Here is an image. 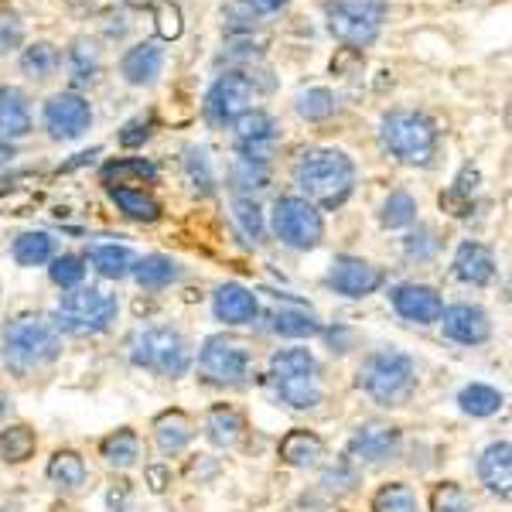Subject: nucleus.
<instances>
[{
	"instance_id": "nucleus-14",
	"label": "nucleus",
	"mask_w": 512,
	"mask_h": 512,
	"mask_svg": "<svg viewBox=\"0 0 512 512\" xmlns=\"http://www.w3.org/2000/svg\"><path fill=\"white\" fill-rule=\"evenodd\" d=\"M325 284L332 287L338 297H349V301H366L376 291H383L386 284V270L376 267V263L362 260V256L352 253H338L328 267Z\"/></svg>"
},
{
	"instance_id": "nucleus-16",
	"label": "nucleus",
	"mask_w": 512,
	"mask_h": 512,
	"mask_svg": "<svg viewBox=\"0 0 512 512\" xmlns=\"http://www.w3.org/2000/svg\"><path fill=\"white\" fill-rule=\"evenodd\" d=\"M441 335L454 345H465V349H478L492 338V315L482 304L472 301H458V304H444L441 311Z\"/></svg>"
},
{
	"instance_id": "nucleus-2",
	"label": "nucleus",
	"mask_w": 512,
	"mask_h": 512,
	"mask_svg": "<svg viewBox=\"0 0 512 512\" xmlns=\"http://www.w3.org/2000/svg\"><path fill=\"white\" fill-rule=\"evenodd\" d=\"M352 383L379 410H403L420 390V366L410 352L396 349V345H383V349L362 355Z\"/></svg>"
},
{
	"instance_id": "nucleus-31",
	"label": "nucleus",
	"mask_w": 512,
	"mask_h": 512,
	"mask_svg": "<svg viewBox=\"0 0 512 512\" xmlns=\"http://www.w3.org/2000/svg\"><path fill=\"white\" fill-rule=\"evenodd\" d=\"M270 332L280 338H291V342H308L325 332V325L304 308H274L270 311Z\"/></svg>"
},
{
	"instance_id": "nucleus-45",
	"label": "nucleus",
	"mask_w": 512,
	"mask_h": 512,
	"mask_svg": "<svg viewBox=\"0 0 512 512\" xmlns=\"http://www.w3.org/2000/svg\"><path fill=\"white\" fill-rule=\"evenodd\" d=\"M441 253V236H437L434 226H417L403 236V256L410 263H427Z\"/></svg>"
},
{
	"instance_id": "nucleus-32",
	"label": "nucleus",
	"mask_w": 512,
	"mask_h": 512,
	"mask_svg": "<svg viewBox=\"0 0 512 512\" xmlns=\"http://www.w3.org/2000/svg\"><path fill=\"white\" fill-rule=\"evenodd\" d=\"M55 253H59V250H55V236L45 233V229H28V233L14 236V243H11L14 263L24 267V270L48 267Z\"/></svg>"
},
{
	"instance_id": "nucleus-46",
	"label": "nucleus",
	"mask_w": 512,
	"mask_h": 512,
	"mask_svg": "<svg viewBox=\"0 0 512 512\" xmlns=\"http://www.w3.org/2000/svg\"><path fill=\"white\" fill-rule=\"evenodd\" d=\"M233 219H236V226L243 229V236H250L253 243L267 239V216H263V209L256 205V198H236Z\"/></svg>"
},
{
	"instance_id": "nucleus-57",
	"label": "nucleus",
	"mask_w": 512,
	"mask_h": 512,
	"mask_svg": "<svg viewBox=\"0 0 512 512\" xmlns=\"http://www.w3.org/2000/svg\"><path fill=\"white\" fill-rule=\"evenodd\" d=\"M0 512H21V509H14V506H0Z\"/></svg>"
},
{
	"instance_id": "nucleus-54",
	"label": "nucleus",
	"mask_w": 512,
	"mask_h": 512,
	"mask_svg": "<svg viewBox=\"0 0 512 512\" xmlns=\"http://www.w3.org/2000/svg\"><path fill=\"white\" fill-rule=\"evenodd\" d=\"M246 4H250L256 14H274L287 4V0H246Z\"/></svg>"
},
{
	"instance_id": "nucleus-22",
	"label": "nucleus",
	"mask_w": 512,
	"mask_h": 512,
	"mask_svg": "<svg viewBox=\"0 0 512 512\" xmlns=\"http://www.w3.org/2000/svg\"><path fill=\"white\" fill-rule=\"evenodd\" d=\"M475 472H478V482L485 485V492L495 495V499L509 502L512 495V444L509 437H502V441H492L489 448L478 454L475 461Z\"/></svg>"
},
{
	"instance_id": "nucleus-48",
	"label": "nucleus",
	"mask_w": 512,
	"mask_h": 512,
	"mask_svg": "<svg viewBox=\"0 0 512 512\" xmlns=\"http://www.w3.org/2000/svg\"><path fill=\"white\" fill-rule=\"evenodd\" d=\"M24 45V21L11 11H0V55H14Z\"/></svg>"
},
{
	"instance_id": "nucleus-40",
	"label": "nucleus",
	"mask_w": 512,
	"mask_h": 512,
	"mask_svg": "<svg viewBox=\"0 0 512 512\" xmlns=\"http://www.w3.org/2000/svg\"><path fill=\"white\" fill-rule=\"evenodd\" d=\"M417 198L407 192V188H396V192L386 195V202L379 205V226L383 229H414L417 226Z\"/></svg>"
},
{
	"instance_id": "nucleus-47",
	"label": "nucleus",
	"mask_w": 512,
	"mask_h": 512,
	"mask_svg": "<svg viewBox=\"0 0 512 512\" xmlns=\"http://www.w3.org/2000/svg\"><path fill=\"white\" fill-rule=\"evenodd\" d=\"M185 171L192 178L195 188H202L205 195L216 192V168H212V158L205 147H188L185 151Z\"/></svg>"
},
{
	"instance_id": "nucleus-25",
	"label": "nucleus",
	"mask_w": 512,
	"mask_h": 512,
	"mask_svg": "<svg viewBox=\"0 0 512 512\" xmlns=\"http://www.w3.org/2000/svg\"><path fill=\"white\" fill-rule=\"evenodd\" d=\"M359 489H362V468L355 465L349 454H338V458L325 461V465L318 468V495L321 499L342 502V499H352Z\"/></svg>"
},
{
	"instance_id": "nucleus-56",
	"label": "nucleus",
	"mask_w": 512,
	"mask_h": 512,
	"mask_svg": "<svg viewBox=\"0 0 512 512\" xmlns=\"http://www.w3.org/2000/svg\"><path fill=\"white\" fill-rule=\"evenodd\" d=\"M11 410H14L11 396H7V390H4V386H0V427L7 424V417H11Z\"/></svg>"
},
{
	"instance_id": "nucleus-24",
	"label": "nucleus",
	"mask_w": 512,
	"mask_h": 512,
	"mask_svg": "<svg viewBox=\"0 0 512 512\" xmlns=\"http://www.w3.org/2000/svg\"><path fill=\"white\" fill-rule=\"evenodd\" d=\"M164 72V48L158 41H137L120 59V76L127 86H154Z\"/></svg>"
},
{
	"instance_id": "nucleus-13",
	"label": "nucleus",
	"mask_w": 512,
	"mask_h": 512,
	"mask_svg": "<svg viewBox=\"0 0 512 512\" xmlns=\"http://www.w3.org/2000/svg\"><path fill=\"white\" fill-rule=\"evenodd\" d=\"M41 123H45V134L59 144H72V140L86 137V130L93 127V103L76 89H65L45 99L41 106Z\"/></svg>"
},
{
	"instance_id": "nucleus-21",
	"label": "nucleus",
	"mask_w": 512,
	"mask_h": 512,
	"mask_svg": "<svg viewBox=\"0 0 512 512\" xmlns=\"http://www.w3.org/2000/svg\"><path fill=\"white\" fill-rule=\"evenodd\" d=\"M246 431H250V424H246V414L233 403H216V407H209L202 414V437L212 444L216 451H233L243 444Z\"/></svg>"
},
{
	"instance_id": "nucleus-38",
	"label": "nucleus",
	"mask_w": 512,
	"mask_h": 512,
	"mask_svg": "<svg viewBox=\"0 0 512 512\" xmlns=\"http://www.w3.org/2000/svg\"><path fill=\"white\" fill-rule=\"evenodd\" d=\"M21 72L28 79H35V82H48L59 72V65H62V52L52 45V41H31L28 48H21Z\"/></svg>"
},
{
	"instance_id": "nucleus-34",
	"label": "nucleus",
	"mask_w": 512,
	"mask_h": 512,
	"mask_svg": "<svg viewBox=\"0 0 512 512\" xmlns=\"http://www.w3.org/2000/svg\"><path fill=\"white\" fill-rule=\"evenodd\" d=\"M134 260L137 256L120 243H96L86 253V263H93V270L103 280H127L130 270H134Z\"/></svg>"
},
{
	"instance_id": "nucleus-6",
	"label": "nucleus",
	"mask_w": 512,
	"mask_h": 512,
	"mask_svg": "<svg viewBox=\"0 0 512 512\" xmlns=\"http://www.w3.org/2000/svg\"><path fill=\"white\" fill-rule=\"evenodd\" d=\"M379 140L400 164L427 168L441 147V127L424 110H390L379 120Z\"/></svg>"
},
{
	"instance_id": "nucleus-23",
	"label": "nucleus",
	"mask_w": 512,
	"mask_h": 512,
	"mask_svg": "<svg viewBox=\"0 0 512 512\" xmlns=\"http://www.w3.org/2000/svg\"><path fill=\"white\" fill-rule=\"evenodd\" d=\"M195 434H198L195 420L178 407L161 410V414L151 420L154 448H158L164 458H178V454H185L188 448H192Z\"/></svg>"
},
{
	"instance_id": "nucleus-35",
	"label": "nucleus",
	"mask_w": 512,
	"mask_h": 512,
	"mask_svg": "<svg viewBox=\"0 0 512 512\" xmlns=\"http://www.w3.org/2000/svg\"><path fill=\"white\" fill-rule=\"evenodd\" d=\"M454 403H458V410L465 417L485 420V417L502 414V407H506V393L495 390V386H489V383H468V386H461V393Z\"/></svg>"
},
{
	"instance_id": "nucleus-3",
	"label": "nucleus",
	"mask_w": 512,
	"mask_h": 512,
	"mask_svg": "<svg viewBox=\"0 0 512 512\" xmlns=\"http://www.w3.org/2000/svg\"><path fill=\"white\" fill-rule=\"evenodd\" d=\"M291 175L301 198H308L318 212H335L352 198L359 168L338 147H311L294 161Z\"/></svg>"
},
{
	"instance_id": "nucleus-10",
	"label": "nucleus",
	"mask_w": 512,
	"mask_h": 512,
	"mask_svg": "<svg viewBox=\"0 0 512 512\" xmlns=\"http://www.w3.org/2000/svg\"><path fill=\"white\" fill-rule=\"evenodd\" d=\"M325 21L335 41L349 48H369L383 35L386 4L383 0H328Z\"/></svg>"
},
{
	"instance_id": "nucleus-9",
	"label": "nucleus",
	"mask_w": 512,
	"mask_h": 512,
	"mask_svg": "<svg viewBox=\"0 0 512 512\" xmlns=\"http://www.w3.org/2000/svg\"><path fill=\"white\" fill-rule=\"evenodd\" d=\"M270 229L280 239V246L294 253L318 250L325 239V216L301 195H280L270 209Z\"/></svg>"
},
{
	"instance_id": "nucleus-8",
	"label": "nucleus",
	"mask_w": 512,
	"mask_h": 512,
	"mask_svg": "<svg viewBox=\"0 0 512 512\" xmlns=\"http://www.w3.org/2000/svg\"><path fill=\"white\" fill-rule=\"evenodd\" d=\"M192 369H198V379H202L205 386L239 390V386H246L253 379V355L239 338L219 332L202 342Z\"/></svg>"
},
{
	"instance_id": "nucleus-51",
	"label": "nucleus",
	"mask_w": 512,
	"mask_h": 512,
	"mask_svg": "<svg viewBox=\"0 0 512 512\" xmlns=\"http://www.w3.org/2000/svg\"><path fill=\"white\" fill-rule=\"evenodd\" d=\"M151 127H154V120L151 117H137V120H130L127 127L120 130V147H140L147 137H151Z\"/></svg>"
},
{
	"instance_id": "nucleus-36",
	"label": "nucleus",
	"mask_w": 512,
	"mask_h": 512,
	"mask_svg": "<svg viewBox=\"0 0 512 512\" xmlns=\"http://www.w3.org/2000/svg\"><path fill=\"white\" fill-rule=\"evenodd\" d=\"M99 69H103V59H99V48L93 45V41L79 38L69 45V52H65V72H69L72 86H93V82L99 79Z\"/></svg>"
},
{
	"instance_id": "nucleus-43",
	"label": "nucleus",
	"mask_w": 512,
	"mask_h": 512,
	"mask_svg": "<svg viewBox=\"0 0 512 512\" xmlns=\"http://www.w3.org/2000/svg\"><path fill=\"white\" fill-rule=\"evenodd\" d=\"M427 512H475V499L472 492L461 482H434L431 492H427Z\"/></svg>"
},
{
	"instance_id": "nucleus-27",
	"label": "nucleus",
	"mask_w": 512,
	"mask_h": 512,
	"mask_svg": "<svg viewBox=\"0 0 512 512\" xmlns=\"http://www.w3.org/2000/svg\"><path fill=\"white\" fill-rule=\"evenodd\" d=\"M99 458H103L106 468L113 472H130L144 461V444H140V434L134 427H117L99 441Z\"/></svg>"
},
{
	"instance_id": "nucleus-15",
	"label": "nucleus",
	"mask_w": 512,
	"mask_h": 512,
	"mask_svg": "<svg viewBox=\"0 0 512 512\" xmlns=\"http://www.w3.org/2000/svg\"><path fill=\"white\" fill-rule=\"evenodd\" d=\"M229 130L236 134L239 158L270 164V158H274L277 147H280V123L270 117L267 110H260V106H253V110H246L243 117H236Z\"/></svg>"
},
{
	"instance_id": "nucleus-50",
	"label": "nucleus",
	"mask_w": 512,
	"mask_h": 512,
	"mask_svg": "<svg viewBox=\"0 0 512 512\" xmlns=\"http://www.w3.org/2000/svg\"><path fill=\"white\" fill-rule=\"evenodd\" d=\"M328 338V345H332V355H349L355 345H359V335H355V328H349V325H335V328H325L321 332Z\"/></svg>"
},
{
	"instance_id": "nucleus-12",
	"label": "nucleus",
	"mask_w": 512,
	"mask_h": 512,
	"mask_svg": "<svg viewBox=\"0 0 512 512\" xmlns=\"http://www.w3.org/2000/svg\"><path fill=\"white\" fill-rule=\"evenodd\" d=\"M253 99H256V86L246 72H222V76L212 82L209 93H205V120L212 127H233L236 117H243L246 110H253Z\"/></svg>"
},
{
	"instance_id": "nucleus-41",
	"label": "nucleus",
	"mask_w": 512,
	"mask_h": 512,
	"mask_svg": "<svg viewBox=\"0 0 512 512\" xmlns=\"http://www.w3.org/2000/svg\"><path fill=\"white\" fill-rule=\"evenodd\" d=\"M369 512H420L417 489L407 482H383L369 495Z\"/></svg>"
},
{
	"instance_id": "nucleus-1",
	"label": "nucleus",
	"mask_w": 512,
	"mask_h": 512,
	"mask_svg": "<svg viewBox=\"0 0 512 512\" xmlns=\"http://www.w3.org/2000/svg\"><path fill=\"white\" fill-rule=\"evenodd\" d=\"M62 332L48 315H18L7 321L4 335H0V359H4L7 373L18 379H31L48 373L52 366L62 362L65 342Z\"/></svg>"
},
{
	"instance_id": "nucleus-28",
	"label": "nucleus",
	"mask_w": 512,
	"mask_h": 512,
	"mask_svg": "<svg viewBox=\"0 0 512 512\" xmlns=\"http://www.w3.org/2000/svg\"><path fill=\"white\" fill-rule=\"evenodd\" d=\"M35 130V117H31V103L18 86L0 89V137L18 144Z\"/></svg>"
},
{
	"instance_id": "nucleus-18",
	"label": "nucleus",
	"mask_w": 512,
	"mask_h": 512,
	"mask_svg": "<svg viewBox=\"0 0 512 512\" xmlns=\"http://www.w3.org/2000/svg\"><path fill=\"white\" fill-rule=\"evenodd\" d=\"M495 274H499V263H495L492 246L478 243V239H461L451 260V277L465 287H489Z\"/></svg>"
},
{
	"instance_id": "nucleus-11",
	"label": "nucleus",
	"mask_w": 512,
	"mask_h": 512,
	"mask_svg": "<svg viewBox=\"0 0 512 512\" xmlns=\"http://www.w3.org/2000/svg\"><path fill=\"white\" fill-rule=\"evenodd\" d=\"M345 454L362 472L366 468H386L403 458V431L396 424H386V420H369V424L355 427V434L345 444Z\"/></svg>"
},
{
	"instance_id": "nucleus-5",
	"label": "nucleus",
	"mask_w": 512,
	"mask_h": 512,
	"mask_svg": "<svg viewBox=\"0 0 512 512\" xmlns=\"http://www.w3.org/2000/svg\"><path fill=\"white\" fill-rule=\"evenodd\" d=\"M127 359L134 369L154 373L161 379H181L192 373L195 366V345L181 328L171 325H151L130 335Z\"/></svg>"
},
{
	"instance_id": "nucleus-26",
	"label": "nucleus",
	"mask_w": 512,
	"mask_h": 512,
	"mask_svg": "<svg viewBox=\"0 0 512 512\" xmlns=\"http://www.w3.org/2000/svg\"><path fill=\"white\" fill-rule=\"evenodd\" d=\"M130 277L137 280V287H144V291L158 294V291H168V287H175L181 277H185V267L175 260V256L168 253H147L134 260V270H130Z\"/></svg>"
},
{
	"instance_id": "nucleus-53",
	"label": "nucleus",
	"mask_w": 512,
	"mask_h": 512,
	"mask_svg": "<svg viewBox=\"0 0 512 512\" xmlns=\"http://www.w3.org/2000/svg\"><path fill=\"white\" fill-rule=\"evenodd\" d=\"M106 506H110V512H123L130 506V482H120L113 485L110 495H106Z\"/></svg>"
},
{
	"instance_id": "nucleus-55",
	"label": "nucleus",
	"mask_w": 512,
	"mask_h": 512,
	"mask_svg": "<svg viewBox=\"0 0 512 512\" xmlns=\"http://www.w3.org/2000/svg\"><path fill=\"white\" fill-rule=\"evenodd\" d=\"M14 158H18V147H14L11 140L0 137V168H7V164H11Z\"/></svg>"
},
{
	"instance_id": "nucleus-44",
	"label": "nucleus",
	"mask_w": 512,
	"mask_h": 512,
	"mask_svg": "<svg viewBox=\"0 0 512 512\" xmlns=\"http://www.w3.org/2000/svg\"><path fill=\"white\" fill-rule=\"evenodd\" d=\"M89 274V263L82 253H55L48 263V280H52L59 291H76Z\"/></svg>"
},
{
	"instance_id": "nucleus-4",
	"label": "nucleus",
	"mask_w": 512,
	"mask_h": 512,
	"mask_svg": "<svg viewBox=\"0 0 512 512\" xmlns=\"http://www.w3.org/2000/svg\"><path fill=\"white\" fill-rule=\"evenodd\" d=\"M263 383L277 403L291 410H315L325 400V369L308 345L277 349L267 362Z\"/></svg>"
},
{
	"instance_id": "nucleus-7",
	"label": "nucleus",
	"mask_w": 512,
	"mask_h": 512,
	"mask_svg": "<svg viewBox=\"0 0 512 512\" xmlns=\"http://www.w3.org/2000/svg\"><path fill=\"white\" fill-rule=\"evenodd\" d=\"M120 318V297L103 287H76L65 291L55 308V328L69 338H99L106 335Z\"/></svg>"
},
{
	"instance_id": "nucleus-52",
	"label": "nucleus",
	"mask_w": 512,
	"mask_h": 512,
	"mask_svg": "<svg viewBox=\"0 0 512 512\" xmlns=\"http://www.w3.org/2000/svg\"><path fill=\"white\" fill-rule=\"evenodd\" d=\"M291 512H332L325 499L318 492H301L297 499L291 502Z\"/></svg>"
},
{
	"instance_id": "nucleus-49",
	"label": "nucleus",
	"mask_w": 512,
	"mask_h": 512,
	"mask_svg": "<svg viewBox=\"0 0 512 512\" xmlns=\"http://www.w3.org/2000/svg\"><path fill=\"white\" fill-rule=\"evenodd\" d=\"M144 485L154 495L171 492V485H175V472H171L168 461H151V465H144Z\"/></svg>"
},
{
	"instance_id": "nucleus-19",
	"label": "nucleus",
	"mask_w": 512,
	"mask_h": 512,
	"mask_svg": "<svg viewBox=\"0 0 512 512\" xmlns=\"http://www.w3.org/2000/svg\"><path fill=\"white\" fill-rule=\"evenodd\" d=\"M212 318L226 328H246L260 318V297H256L250 287L236 284H219L216 294H212Z\"/></svg>"
},
{
	"instance_id": "nucleus-39",
	"label": "nucleus",
	"mask_w": 512,
	"mask_h": 512,
	"mask_svg": "<svg viewBox=\"0 0 512 512\" xmlns=\"http://www.w3.org/2000/svg\"><path fill=\"white\" fill-rule=\"evenodd\" d=\"M110 202L134 222H158L164 212L158 198L144 188H110Z\"/></svg>"
},
{
	"instance_id": "nucleus-33",
	"label": "nucleus",
	"mask_w": 512,
	"mask_h": 512,
	"mask_svg": "<svg viewBox=\"0 0 512 512\" xmlns=\"http://www.w3.org/2000/svg\"><path fill=\"white\" fill-rule=\"evenodd\" d=\"M99 181H103L106 188H137V185H144V181L154 185V181H158V168L144 158H117V161L103 164Z\"/></svg>"
},
{
	"instance_id": "nucleus-17",
	"label": "nucleus",
	"mask_w": 512,
	"mask_h": 512,
	"mask_svg": "<svg viewBox=\"0 0 512 512\" xmlns=\"http://www.w3.org/2000/svg\"><path fill=\"white\" fill-rule=\"evenodd\" d=\"M390 304L393 311L410 325H437L444 311V294L431 284H417V280H403V284L390 287Z\"/></svg>"
},
{
	"instance_id": "nucleus-37",
	"label": "nucleus",
	"mask_w": 512,
	"mask_h": 512,
	"mask_svg": "<svg viewBox=\"0 0 512 512\" xmlns=\"http://www.w3.org/2000/svg\"><path fill=\"white\" fill-rule=\"evenodd\" d=\"M229 185H233L236 198H256L260 192L270 188V164L263 161H250V158H233V168H229Z\"/></svg>"
},
{
	"instance_id": "nucleus-29",
	"label": "nucleus",
	"mask_w": 512,
	"mask_h": 512,
	"mask_svg": "<svg viewBox=\"0 0 512 512\" xmlns=\"http://www.w3.org/2000/svg\"><path fill=\"white\" fill-rule=\"evenodd\" d=\"M45 478L52 482V489H59V492H82L89 482V465L76 448H59L48 458Z\"/></svg>"
},
{
	"instance_id": "nucleus-30",
	"label": "nucleus",
	"mask_w": 512,
	"mask_h": 512,
	"mask_svg": "<svg viewBox=\"0 0 512 512\" xmlns=\"http://www.w3.org/2000/svg\"><path fill=\"white\" fill-rule=\"evenodd\" d=\"M38 451V431L24 420L0 427V465L7 468H21L35 458Z\"/></svg>"
},
{
	"instance_id": "nucleus-20",
	"label": "nucleus",
	"mask_w": 512,
	"mask_h": 512,
	"mask_svg": "<svg viewBox=\"0 0 512 512\" xmlns=\"http://www.w3.org/2000/svg\"><path fill=\"white\" fill-rule=\"evenodd\" d=\"M277 458L280 465L294 468V472H315V468L325 465L328 458V444L318 431H308V427H291L277 444Z\"/></svg>"
},
{
	"instance_id": "nucleus-42",
	"label": "nucleus",
	"mask_w": 512,
	"mask_h": 512,
	"mask_svg": "<svg viewBox=\"0 0 512 512\" xmlns=\"http://www.w3.org/2000/svg\"><path fill=\"white\" fill-rule=\"evenodd\" d=\"M294 110H297V117L308 123H325L338 113V96L325 86L301 89V93L294 96Z\"/></svg>"
}]
</instances>
